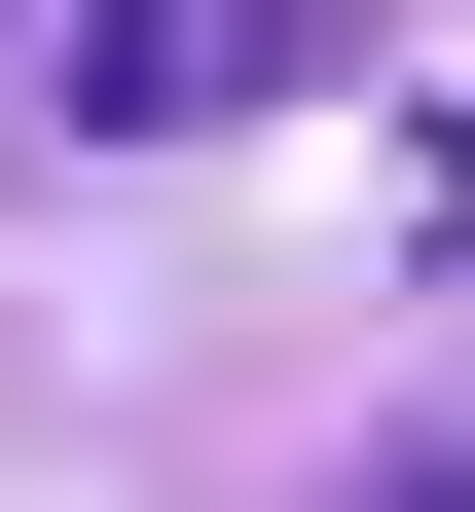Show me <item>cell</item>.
I'll list each match as a JSON object with an SVG mask.
<instances>
[{
	"label": "cell",
	"instance_id": "6da1fadb",
	"mask_svg": "<svg viewBox=\"0 0 475 512\" xmlns=\"http://www.w3.org/2000/svg\"><path fill=\"white\" fill-rule=\"evenodd\" d=\"M329 74V0H74V110L110 147H183V110H293Z\"/></svg>",
	"mask_w": 475,
	"mask_h": 512
},
{
	"label": "cell",
	"instance_id": "7a4b0ae2",
	"mask_svg": "<svg viewBox=\"0 0 475 512\" xmlns=\"http://www.w3.org/2000/svg\"><path fill=\"white\" fill-rule=\"evenodd\" d=\"M329 512H475V439H402V476H329Z\"/></svg>",
	"mask_w": 475,
	"mask_h": 512
},
{
	"label": "cell",
	"instance_id": "3957f363",
	"mask_svg": "<svg viewBox=\"0 0 475 512\" xmlns=\"http://www.w3.org/2000/svg\"><path fill=\"white\" fill-rule=\"evenodd\" d=\"M439 220H475V147H439Z\"/></svg>",
	"mask_w": 475,
	"mask_h": 512
}]
</instances>
